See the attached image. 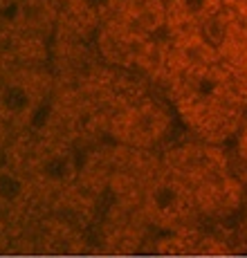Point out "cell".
Returning <instances> with one entry per match:
<instances>
[{"label": "cell", "instance_id": "3957f363", "mask_svg": "<svg viewBox=\"0 0 247 258\" xmlns=\"http://www.w3.org/2000/svg\"><path fill=\"white\" fill-rule=\"evenodd\" d=\"M240 151L243 155H247V121L240 123Z\"/></svg>", "mask_w": 247, "mask_h": 258}, {"label": "cell", "instance_id": "6da1fadb", "mask_svg": "<svg viewBox=\"0 0 247 258\" xmlns=\"http://www.w3.org/2000/svg\"><path fill=\"white\" fill-rule=\"evenodd\" d=\"M54 86L56 81L47 63L7 66L0 74V121L16 137L32 133L36 117L45 112Z\"/></svg>", "mask_w": 247, "mask_h": 258}, {"label": "cell", "instance_id": "7a4b0ae2", "mask_svg": "<svg viewBox=\"0 0 247 258\" xmlns=\"http://www.w3.org/2000/svg\"><path fill=\"white\" fill-rule=\"evenodd\" d=\"M169 131L171 112L160 101L148 97H140L124 106L108 126V135L115 137V142L137 151L160 144L169 135Z\"/></svg>", "mask_w": 247, "mask_h": 258}]
</instances>
